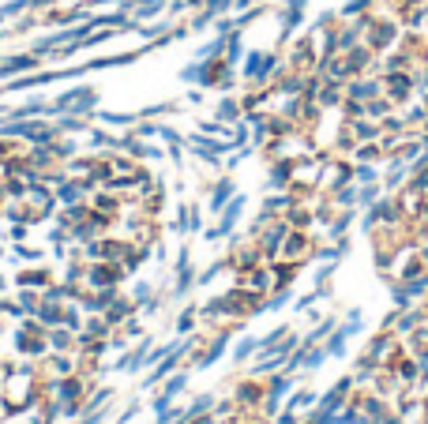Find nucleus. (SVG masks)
<instances>
[{
  "label": "nucleus",
  "instance_id": "f257e3e1",
  "mask_svg": "<svg viewBox=\"0 0 428 424\" xmlns=\"http://www.w3.org/2000/svg\"><path fill=\"white\" fill-rule=\"evenodd\" d=\"M384 87H387V98L395 101V105H402V101L417 90V83H413V76H409V71H387V76H384Z\"/></svg>",
  "mask_w": 428,
  "mask_h": 424
},
{
  "label": "nucleus",
  "instance_id": "f03ea898",
  "mask_svg": "<svg viewBox=\"0 0 428 424\" xmlns=\"http://www.w3.org/2000/svg\"><path fill=\"white\" fill-rule=\"evenodd\" d=\"M346 94L353 101H372V98L384 94V79H357V83H349V87H346Z\"/></svg>",
  "mask_w": 428,
  "mask_h": 424
},
{
  "label": "nucleus",
  "instance_id": "7ed1b4c3",
  "mask_svg": "<svg viewBox=\"0 0 428 424\" xmlns=\"http://www.w3.org/2000/svg\"><path fill=\"white\" fill-rule=\"evenodd\" d=\"M372 4H376V0H353V4L342 8V15H346V19H361V15H368Z\"/></svg>",
  "mask_w": 428,
  "mask_h": 424
},
{
  "label": "nucleus",
  "instance_id": "20e7f679",
  "mask_svg": "<svg viewBox=\"0 0 428 424\" xmlns=\"http://www.w3.org/2000/svg\"><path fill=\"white\" fill-rule=\"evenodd\" d=\"M357 177H361V184H376V169H372V165H361Z\"/></svg>",
  "mask_w": 428,
  "mask_h": 424
},
{
  "label": "nucleus",
  "instance_id": "39448f33",
  "mask_svg": "<svg viewBox=\"0 0 428 424\" xmlns=\"http://www.w3.org/2000/svg\"><path fill=\"white\" fill-rule=\"evenodd\" d=\"M353 199H357V192H353V188H338V203H346V207H353Z\"/></svg>",
  "mask_w": 428,
  "mask_h": 424
}]
</instances>
